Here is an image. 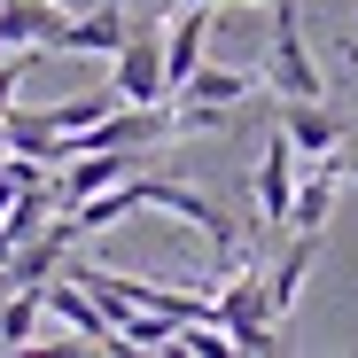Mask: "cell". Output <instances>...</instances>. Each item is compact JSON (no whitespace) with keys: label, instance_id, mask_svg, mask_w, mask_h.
I'll return each instance as SVG.
<instances>
[{"label":"cell","instance_id":"obj_13","mask_svg":"<svg viewBox=\"0 0 358 358\" xmlns=\"http://www.w3.org/2000/svg\"><path fill=\"white\" fill-rule=\"evenodd\" d=\"M8 156H55V125L31 109H8Z\"/></svg>","mask_w":358,"mask_h":358},{"label":"cell","instance_id":"obj_11","mask_svg":"<svg viewBox=\"0 0 358 358\" xmlns=\"http://www.w3.org/2000/svg\"><path fill=\"white\" fill-rule=\"evenodd\" d=\"M257 94V71H218V63H195L187 86H179L171 101H210V109H242Z\"/></svg>","mask_w":358,"mask_h":358},{"label":"cell","instance_id":"obj_1","mask_svg":"<svg viewBox=\"0 0 358 358\" xmlns=\"http://www.w3.org/2000/svg\"><path fill=\"white\" fill-rule=\"evenodd\" d=\"M265 8H273V55H265L273 94H288V101L327 94V86H320V63H312V47H304V24H296V0H265Z\"/></svg>","mask_w":358,"mask_h":358},{"label":"cell","instance_id":"obj_5","mask_svg":"<svg viewBox=\"0 0 358 358\" xmlns=\"http://www.w3.org/2000/svg\"><path fill=\"white\" fill-rule=\"evenodd\" d=\"M280 133H288V148L304 156V164H320V156H335V148H343V133H350V125H343V117L312 94V101H288V109H280Z\"/></svg>","mask_w":358,"mask_h":358},{"label":"cell","instance_id":"obj_3","mask_svg":"<svg viewBox=\"0 0 358 358\" xmlns=\"http://www.w3.org/2000/svg\"><path fill=\"white\" fill-rule=\"evenodd\" d=\"M125 31H133L125 0H94L86 16H63V31H55L47 55H117V47H125Z\"/></svg>","mask_w":358,"mask_h":358},{"label":"cell","instance_id":"obj_8","mask_svg":"<svg viewBox=\"0 0 358 358\" xmlns=\"http://www.w3.org/2000/svg\"><path fill=\"white\" fill-rule=\"evenodd\" d=\"M335 187H343V171H335V164L296 171V195H288V218H280V226H296V234H320V226L335 218Z\"/></svg>","mask_w":358,"mask_h":358},{"label":"cell","instance_id":"obj_14","mask_svg":"<svg viewBox=\"0 0 358 358\" xmlns=\"http://www.w3.org/2000/svg\"><path fill=\"white\" fill-rule=\"evenodd\" d=\"M320 164H335V171H343V179H358V141H350V133H343V148H335V156H320Z\"/></svg>","mask_w":358,"mask_h":358},{"label":"cell","instance_id":"obj_9","mask_svg":"<svg viewBox=\"0 0 358 358\" xmlns=\"http://www.w3.org/2000/svg\"><path fill=\"white\" fill-rule=\"evenodd\" d=\"M39 327H47V296L31 280H8L0 288V350H31Z\"/></svg>","mask_w":358,"mask_h":358},{"label":"cell","instance_id":"obj_7","mask_svg":"<svg viewBox=\"0 0 358 358\" xmlns=\"http://www.w3.org/2000/svg\"><path fill=\"white\" fill-rule=\"evenodd\" d=\"M210 24H218V8H187L171 31H164V101L187 86V71L203 63V39H210Z\"/></svg>","mask_w":358,"mask_h":358},{"label":"cell","instance_id":"obj_15","mask_svg":"<svg viewBox=\"0 0 358 358\" xmlns=\"http://www.w3.org/2000/svg\"><path fill=\"white\" fill-rule=\"evenodd\" d=\"M187 8H226V0H187Z\"/></svg>","mask_w":358,"mask_h":358},{"label":"cell","instance_id":"obj_6","mask_svg":"<svg viewBox=\"0 0 358 358\" xmlns=\"http://www.w3.org/2000/svg\"><path fill=\"white\" fill-rule=\"evenodd\" d=\"M296 171H304V156L288 148V133H273V141H265V156H257V210H265V226H280V218H288Z\"/></svg>","mask_w":358,"mask_h":358},{"label":"cell","instance_id":"obj_16","mask_svg":"<svg viewBox=\"0 0 358 358\" xmlns=\"http://www.w3.org/2000/svg\"><path fill=\"white\" fill-rule=\"evenodd\" d=\"M63 8H78V0H63Z\"/></svg>","mask_w":358,"mask_h":358},{"label":"cell","instance_id":"obj_10","mask_svg":"<svg viewBox=\"0 0 358 358\" xmlns=\"http://www.w3.org/2000/svg\"><path fill=\"white\" fill-rule=\"evenodd\" d=\"M312 242H320V234H296V242L280 250V265L257 280V288H265V312H273V320H288V312H296V296H304V273H312Z\"/></svg>","mask_w":358,"mask_h":358},{"label":"cell","instance_id":"obj_4","mask_svg":"<svg viewBox=\"0 0 358 358\" xmlns=\"http://www.w3.org/2000/svg\"><path fill=\"white\" fill-rule=\"evenodd\" d=\"M39 296H47V312L63 320V327H71L86 350H117V327L101 320V304H94V296H86L71 273H63V280H39Z\"/></svg>","mask_w":358,"mask_h":358},{"label":"cell","instance_id":"obj_2","mask_svg":"<svg viewBox=\"0 0 358 358\" xmlns=\"http://www.w3.org/2000/svg\"><path fill=\"white\" fill-rule=\"evenodd\" d=\"M109 94L117 101H164V31H125V47L109 55Z\"/></svg>","mask_w":358,"mask_h":358},{"label":"cell","instance_id":"obj_12","mask_svg":"<svg viewBox=\"0 0 358 358\" xmlns=\"http://www.w3.org/2000/svg\"><path fill=\"white\" fill-rule=\"evenodd\" d=\"M109 109H117V94H109V86H94V94L55 101V109H47V125H55V141H63V133H86V125H101Z\"/></svg>","mask_w":358,"mask_h":358}]
</instances>
